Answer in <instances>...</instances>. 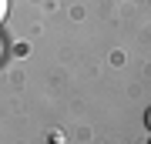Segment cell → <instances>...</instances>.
<instances>
[{
  "label": "cell",
  "mask_w": 151,
  "mask_h": 144,
  "mask_svg": "<svg viewBox=\"0 0 151 144\" xmlns=\"http://www.w3.org/2000/svg\"><path fill=\"white\" fill-rule=\"evenodd\" d=\"M7 10H10V0H0V24L7 20Z\"/></svg>",
  "instance_id": "6da1fadb"
},
{
  "label": "cell",
  "mask_w": 151,
  "mask_h": 144,
  "mask_svg": "<svg viewBox=\"0 0 151 144\" xmlns=\"http://www.w3.org/2000/svg\"><path fill=\"white\" fill-rule=\"evenodd\" d=\"M145 124H148V131H151V107H148V114H145Z\"/></svg>",
  "instance_id": "7a4b0ae2"
}]
</instances>
